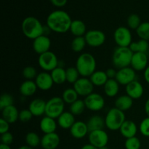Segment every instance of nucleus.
Returning <instances> with one entry per match:
<instances>
[{
  "label": "nucleus",
  "mask_w": 149,
  "mask_h": 149,
  "mask_svg": "<svg viewBox=\"0 0 149 149\" xmlns=\"http://www.w3.org/2000/svg\"><path fill=\"white\" fill-rule=\"evenodd\" d=\"M99 149H109V148H108L107 146H104V147H102V148H100Z\"/></svg>",
  "instance_id": "nucleus-54"
},
{
  "label": "nucleus",
  "mask_w": 149,
  "mask_h": 149,
  "mask_svg": "<svg viewBox=\"0 0 149 149\" xmlns=\"http://www.w3.org/2000/svg\"><path fill=\"white\" fill-rule=\"evenodd\" d=\"M128 27L132 30H137L140 25L141 24V20L139 15L137 14H131L127 18Z\"/></svg>",
  "instance_id": "nucleus-39"
},
{
  "label": "nucleus",
  "mask_w": 149,
  "mask_h": 149,
  "mask_svg": "<svg viewBox=\"0 0 149 149\" xmlns=\"http://www.w3.org/2000/svg\"><path fill=\"white\" fill-rule=\"evenodd\" d=\"M103 87L105 93L108 97H115L119 93V84L115 79H109Z\"/></svg>",
  "instance_id": "nucleus-29"
},
{
  "label": "nucleus",
  "mask_w": 149,
  "mask_h": 149,
  "mask_svg": "<svg viewBox=\"0 0 149 149\" xmlns=\"http://www.w3.org/2000/svg\"><path fill=\"white\" fill-rule=\"evenodd\" d=\"M46 103L47 102H45L43 99H33L29 104V109L31 112L33 116L39 117L43 114H45Z\"/></svg>",
  "instance_id": "nucleus-20"
},
{
  "label": "nucleus",
  "mask_w": 149,
  "mask_h": 149,
  "mask_svg": "<svg viewBox=\"0 0 149 149\" xmlns=\"http://www.w3.org/2000/svg\"><path fill=\"white\" fill-rule=\"evenodd\" d=\"M145 112L146 113L147 116L149 117V98H148V100L146 101L145 103Z\"/></svg>",
  "instance_id": "nucleus-51"
},
{
  "label": "nucleus",
  "mask_w": 149,
  "mask_h": 149,
  "mask_svg": "<svg viewBox=\"0 0 149 149\" xmlns=\"http://www.w3.org/2000/svg\"><path fill=\"white\" fill-rule=\"evenodd\" d=\"M136 78V73L132 67H126L117 71L115 79L119 84L127 86L132 81H135Z\"/></svg>",
  "instance_id": "nucleus-13"
},
{
  "label": "nucleus",
  "mask_w": 149,
  "mask_h": 149,
  "mask_svg": "<svg viewBox=\"0 0 149 149\" xmlns=\"http://www.w3.org/2000/svg\"><path fill=\"white\" fill-rule=\"evenodd\" d=\"M144 79H145L146 81L148 84H149V65L144 70V74H143Z\"/></svg>",
  "instance_id": "nucleus-49"
},
{
  "label": "nucleus",
  "mask_w": 149,
  "mask_h": 149,
  "mask_svg": "<svg viewBox=\"0 0 149 149\" xmlns=\"http://www.w3.org/2000/svg\"><path fill=\"white\" fill-rule=\"evenodd\" d=\"M41 139L37 133L34 132H28L26 135V145L31 148H34L41 145Z\"/></svg>",
  "instance_id": "nucleus-35"
},
{
  "label": "nucleus",
  "mask_w": 149,
  "mask_h": 149,
  "mask_svg": "<svg viewBox=\"0 0 149 149\" xmlns=\"http://www.w3.org/2000/svg\"><path fill=\"white\" fill-rule=\"evenodd\" d=\"M106 73L109 79H115L116 78L117 71H116L114 68H108L106 71Z\"/></svg>",
  "instance_id": "nucleus-48"
},
{
  "label": "nucleus",
  "mask_w": 149,
  "mask_h": 149,
  "mask_svg": "<svg viewBox=\"0 0 149 149\" xmlns=\"http://www.w3.org/2000/svg\"><path fill=\"white\" fill-rule=\"evenodd\" d=\"M74 89L79 95L87 97L93 93L94 85L88 77H81L74 83Z\"/></svg>",
  "instance_id": "nucleus-12"
},
{
  "label": "nucleus",
  "mask_w": 149,
  "mask_h": 149,
  "mask_svg": "<svg viewBox=\"0 0 149 149\" xmlns=\"http://www.w3.org/2000/svg\"><path fill=\"white\" fill-rule=\"evenodd\" d=\"M126 120L125 112L113 107L106 113L105 118L106 127L111 131L119 130L122 125Z\"/></svg>",
  "instance_id": "nucleus-5"
},
{
  "label": "nucleus",
  "mask_w": 149,
  "mask_h": 149,
  "mask_svg": "<svg viewBox=\"0 0 149 149\" xmlns=\"http://www.w3.org/2000/svg\"><path fill=\"white\" fill-rule=\"evenodd\" d=\"M21 29L25 36L33 40L42 35H45V26L36 17L33 16L26 17L23 20Z\"/></svg>",
  "instance_id": "nucleus-2"
},
{
  "label": "nucleus",
  "mask_w": 149,
  "mask_h": 149,
  "mask_svg": "<svg viewBox=\"0 0 149 149\" xmlns=\"http://www.w3.org/2000/svg\"><path fill=\"white\" fill-rule=\"evenodd\" d=\"M113 39L118 47H129L132 44V36L130 30L125 26H120L115 30Z\"/></svg>",
  "instance_id": "nucleus-8"
},
{
  "label": "nucleus",
  "mask_w": 149,
  "mask_h": 149,
  "mask_svg": "<svg viewBox=\"0 0 149 149\" xmlns=\"http://www.w3.org/2000/svg\"><path fill=\"white\" fill-rule=\"evenodd\" d=\"M14 103V99L11 95L8 93H4L0 97V109L1 111L8 106H13Z\"/></svg>",
  "instance_id": "nucleus-40"
},
{
  "label": "nucleus",
  "mask_w": 149,
  "mask_h": 149,
  "mask_svg": "<svg viewBox=\"0 0 149 149\" xmlns=\"http://www.w3.org/2000/svg\"><path fill=\"white\" fill-rule=\"evenodd\" d=\"M96 61L92 54H81L78 57L76 63V68L81 77H90V76L96 71Z\"/></svg>",
  "instance_id": "nucleus-3"
},
{
  "label": "nucleus",
  "mask_w": 149,
  "mask_h": 149,
  "mask_svg": "<svg viewBox=\"0 0 149 149\" xmlns=\"http://www.w3.org/2000/svg\"><path fill=\"white\" fill-rule=\"evenodd\" d=\"M87 125L90 132L98 130H103V127L106 126V124H105V119H103L101 116L98 115H94L88 119Z\"/></svg>",
  "instance_id": "nucleus-27"
},
{
  "label": "nucleus",
  "mask_w": 149,
  "mask_h": 149,
  "mask_svg": "<svg viewBox=\"0 0 149 149\" xmlns=\"http://www.w3.org/2000/svg\"><path fill=\"white\" fill-rule=\"evenodd\" d=\"M88 139L91 145L97 148H100L102 147L107 146L109 143V135L104 130H98L89 132Z\"/></svg>",
  "instance_id": "nucleus-10"
},
{
  "label": "nucleus",
  "mask_w": 149,
  "mask_h": 149,
  "mask_svg": "<svg viewBox=\"0 0 149 149\" xmlns=\"http://www.w3.org/2000/svg\"><path fill=\"white\" fill-rule=\"evenodd\" d=\"M66 71V81L74 84L79 79V73L76 67H69L65 70Z\"/></svg>",
  "instance_id": "nucleus-38"
},
{
  "label": "nucleus",
  "mask_w": 149,
  "mask_h": 149,
  "mask_svg": "<svg viewBox=\"0 0 149 149\" xmlns=\"http://www.w3.org/2000/svg\"><path fill=\"white\" fill-rule=\"evenodd\" d=\"M79 95L76 92V90L74 88H68L63 92L62 94V99L65 103L67 104H72L73 103L78 100Z\"/></svg>",
  "instance_id": "nucleus-33"
},
{
  "label": "nucleus",
  "mask_w": 149,
  "mask_h": 149,
  "mask_svg": "<svg viewBox=\"0 0 149 149\" xmlns=\"http://www.w3.org/2000/svg\"><path fill=\"white\" fill-rule=\"evenodd\" d=\"M85 109H87V108H86L84 101L82 100H80V99H78L74 103L70 105L69 108L70 112L72 114H74V116H79V115H81L84 111Z\"/></svg>",
  "instance_id": "nucleus-34"
},
{
  "label": "nucleus",
  "mask_w": 149,
  "mask_h": 149,
  "mask_svg": "<svg viewBox=\"0 0 149 149\" xmlns=\"http://www.w3.org/2000/svg\"><path fill=\"white\" fill-rule=\"evenodd\" d=\"M148 56L147 53H143V52L133 53L131 61V67L135 71H144L148 67Z\"/></svg>",
  "instance_id": "nucleus-15"
},
{
  "label": "nucleus",
  "mask_w": 149,
  "mask_h": 149,
  "mask_svg": "<svg viewBox=\"0 0 149 149\" xmlns=\"http://www.w3.org/2000/svg\"><path fill=\"white\" fill-rule=\"evenodd\" d=\"M115 107L122 111L130 110L133 105V99L131 98L127 95H124L118 97L115 100Z\"/></svg>",
  "instance_id": "nucleus-25"
},
{
  "label": "nucleus",
  "mask_w": 149,
  "mask_h": 149,
  "mask_svg": "<svg viewBox=\"0 0 149 149\" xmlns=\"http://www.w3.org/2000/svg\"><path fill=\"white\" fill-rule=\"evenodd\" d=\"M19 113L20 112L18 111L17 108L13 105L1 111V118L10 124H14L17 122V119H19Z\"/></svg>",
  "instance_id": "nucleus-22"
},
{
  "label": "nucleus",
  "mask_w": 149,
  "mask_h": 149,
  "mask_svg": "<svg viewBox=\"0 0 149 149\" xmlns=\"http://www.w3.org/2000/svg\"><path fill=\"white\" fill-rule=\"evenodd\" d=\"M54 6L57 7H62L66 4L67 0H49Z\"/></svg>",
  "instance_id": "nucleus-47"
},
{
  "label": "nucleus",
  "mask_w": 149,
  "mask_h": 149,
  "mask_svg": "<svg viewBox=\"0 0 149 149\" xmlns=\"http://www.w3.org/2000/svg\"><path fill=\"white\" fill-rule=\"evenodd\" d=\"M50 74L55 84H61L66 81V71L63 67L58 66L51 71Z\"/></svg>",
  "instance_id": "nucleus-31"
},
{
  "label": "nucleus",
  "mask_w": 149,
  "mask_h": 149,
  "mask_svg": "<svg viewBox=\"0 0 149 149\" xmlns=\"http://www.w3.org/2000/svg\"><path fill=\"white\" fill-rule=\"evenodd\" d=\"M70 31L75 37L77 36H84L87 33V27L83 21L80 20H72Z\"/></svg>",
  "instance_id": "nucleus-28"
},
{
  "label": "nucleus",
  "mask_w": 149,
  "mask_h": 149,
  "mask_svg": "<svg viewBox=\"0 0 149 149\" xmlns=\"http://www.w3.org/2000/svg\"><path fill=\"white\" fill-rule=\"evenodd\" d=\"M72 20L69 15L63 10L52 12L47 18V26L50 31L58 33H63L70 31Z\"/></svg>",
  "instance_id": "nucleus-1"
},
{
  "label": "nucleus",
  "mask_w": 149,
  "mask_h": 149,
  "mask_svg": "<svg viewBox=\"0 0 149 149\" xmlns=\"http://www.w3.org/2000/svg\"><path fill=\"white\" fill-rule=\"evenodd\" d=\"M133 52L130 47H117L114 49L112 56V63L118 70L129 67L131 64Z\"/></svg>",
  "instance_id": "nucleus-4"
},
{
  "label": "nucleus",
  "mask_w": 149,
  "mask_h": 149,
  "mask_svg": "<svg viewBox=\"0 0 149 149\" xmlns=\"http://www.w3.org/2000/svg\"><path fill=\"white\" fill-rule=\"evenodd\" d=\"M13 142V135L11 132H7L1 135V143L10 146Z\"/></svg>",
  "instance_id": "nucleus-45"
},
{
  "label": "nucleus",
  "mask_w": 149,
  "mask_h": 149,
  "mask_svg": "<svg viewBox=\"0 0 149 149\" xmlns=\"http://www.w3.org/2000/svg\"><path fill=\"white\" fill-rule=\"evenodd\" d=\"M90 79L94 86L101 87V86L105 85V84L109 80V78H108L106 71H95L90 76Z\"/></svg>",
  "instance_id": "nucleus-30"
},
{
  "label": "nucleus",
  "mask_w": 149,
  "mask_h": 149,
  "mask_svg": "<svg viewBox=\"0 0 149 149\" xmlns=\"http://www.w3.org/2000/svg\"><path fill=\"white\" fill-rule=\"evenodd\" d=\"M60 141V136L56 132L45 134L41 139V146L43 149H56Z\"/></svg>",
  "instance_id": "nucleus-18"
},
{
  "label": "nucleus",
  "mask_w": 149,
  "mask_h": 149,
  "mask_svg": "<svg viewBox=\"0 0 149 149\" xmlns=\"http://www.w3.org/2000/svg\"><path fill=\"white\" fill-rule=\"evenodd\" d=\"M75 122V116L70 111H64L58 118V125L60 127L64 130L71 129Z\"/></svg>",
  "instance_id": "nucleus-23"
},
{
  "label": "nucleus",
  "mask_w": 149,
  "mask_h": 149,
  "mask_svg": "<svg viewBox=\"0 0 149 149\" xmlns=\"http://www.w3.org/2000/svg\"><path fill=\"white\" fill-rule=\"evenodd\" d=\"M38 87L36 82L33 80H26L20 86V93L24 97L32 96L36 93Z\"/></svg>",
  "instance_id": "nucleus-26"
},
{
  "label": "nucleus",
  "mask_w": 149,
  "mask_h": 149,
  "mask_svg": "<svg viewBox=\"0 0 149 149\" xmlns=\"http://www.w3.org/2000/svg\"><path fill=\"white\" fill-rule=\"evenodd\" d=\"M81 149H99L97 148H96L95 146H94L91 145L90 143L89 144H85V145L83 146L82 147H81Z\"/></svg>",
  "instance_id": "nucleus-50"
},
{
  "label": "nucleus",
  "mask_w": 149,
  "mask_h": 149,
  "mask_svg": "<svg viewBox=\"0 0 149 149\" xmlns=\"http://www.w3.org/2000/svg\"><path fill=\"white\" fill-rule=\"evenodd\" d=\"M86 108L91 111H99L105 106V99L101 95L93 93L84 100Z\"/></svg>",
  "instance_id": "nucleus-9"
},
{
  "label": "nucleus",
  "mask_w": 149,
  "mask_h": 149,
  "mask_svg": "<svg viewBox=\"0 0 149 149\" xmlns=\"http://www.w3.org/2000/svg\"><path fill=\"white\" fill-rule=\"evenodd\" d=\"M38 63L44 71H52L59 65V61L56 55L51 51L45 52L39 56Z\"/></svg>",
  "instance_id": "nucleus-7"
},
{
  "label": "nucleus",
  "mask_w": 149,
  "mask_h": 149,
  "mask_svg": "<svg viewBox=\"0 0 149 149\" xmlns=\"http://www.w3.org/2000/svg\"><path fill=\"white\" fill-rule=\"evenodd\" d=\"M17 149H33V148H31V147L29 146L25 145V146H22L19 147V148Z\"/></svg>",
  "instance_id": "nucleus-53"
},
{
  "label": "nucleus",
  "mask_w": 149,
  "mask_h": 149,
  "mask_svg": "<svg viewBox=\"0 0 149 149\" xmlns=\"http://www.w3.org/2000/svg\"><path fill=\"white\" fill-rule=\"evenodd\" d=\"M148 55L149 56V49H148Z\"/></svg>",
  "instance_id": "nucleus-55"
},
{
  "label": "nucleus",
  "mask_w": 149,
  "mask_h": 149,
  "mask_svg": "<svg viewBox=\"0 0 149 149\" xmlns=\"http://www.w3.org/2000/svg\"><path fill=\"white\" fill-rule=\"evenodd\" d=\"M35 82L38 89L42 91H47L50 90L55 84L51 77V74L47 71H43L38 74L37 77L35 79Z\"/></svg>",
  "instance_id": "nucleus-16"
},
{
  "label": "nucleus",
  "mask_w": 149,
  "mask_h": 149,
  "mask_svg": "<svg viewBox=\"0 0 149 149\" xmlns=\"http://www.w3.org/2000/svg\"><path fill=\"white\" fill-rule=\"evenodd\" d=\"M86 42L91 47H99L106 42V35L100 30H90L84 35Z\"/></svg>",
  "instance_id": "nucleus-11"
},
{
  "label": "nucleus",
  "mask_w": 149,
  "mask_h": 149,
  "mask_svg": "<svg viewBox=\"0 0 149 149\" xmlns=\"http://www.w3.org/2000/svg\"><path fill=\"white\" fill-rule=\"evenodd\" d=\"M140 132L145 137H149V117L147 116L140 124Z\"/></svg>",
  "instance_id": "nucleus-43"
},
{
  "label": "nucleus",
  "mask_w": 149,
  "mask_h": 149,
  "mask_svg": "<svg viewBox=\"0 0 149 149\" xmlns=\"http://www.w3.org/2000/svg\"><path fill=\"white\" fill-rule=\"evenodd\" d=\"M33 116V114L29 109H23L19 113V120L23 123H26L29 122Z\"/></svg>",
  "instance_id": "nucleus-44"
},
{
  "label": "nucleus",
  "mask_w": 149,
  "mask_h": 149,
  "mask_svg": "<svg viewBox=\"0 0 149 149\" xmlns=\"http://www.w3.org/2000/svg\"><path fill=\"white\" fill-rule=\"evenodd\" d=\"M86 45L84 36H77L71 42V49L75 52H80L84 49Z\"/></svg>",
  "instance_id": "nucleus-36"
},
{
  "label": "nucleus",
  "mask_w": 149,
  "mask_h": 149,
  "mask_svg": "<svg viewBox=\"0 0 149 149\" xmlns=\"http://www.w3.org/2000/svg\"><path fill=\"white\" fill-rule=\"evenodd\" d=\"M70 133L73 138L76 139H81L84 138L87 133H89L87 123L82 121H76L70 129Z\"/></svg>",
  "instance_id": "nucleus-19"
},
{
  "label": "nucleus",
  "mask_w": 149,
  "mask_h": 149,
  "mask_svg": "<svg viewBox=\"0 0 149 149\" xmlns=\"http://www.w3.org/2000/svg\"><path fill=\"white\" fill-rule=\"evenodd\" d=\"M126 149H140L141 147V141L136 136L126 139L125 143Z\"/></svg>",
  "instance_id": "nucleus-41"
},
{
  "label": "nucleus",
  "mask_w": 149,
  "mask_h": 149,
  "mask_svg": "<svg viewBox=\"0 0 149 149\" xmlns=\"http://www.w3.org/2000/svg\"><path fill=\"white\" fill-rule=\"evenodd\" d=\"M119 132L124 138L127 139L136 135L138 132V127L133 121L125 120L119 129Z\"/></svg>",
  "instance_id": "nucleus-21"
},
{
  "label": "nucleus",
  "mask_w": 149,
  "mask_h": 149,
  "mask_svg": "<svg viewBox=\"0 0 149 149\" xmlns=\"http://www.w3.org/2000/svg\"><path fill=\"white\" fill-rule=\"evenodd\" d=\"M65 102L61 97H53L46 103L45 115L53 119H58L64 112Z\"/></svg>",
  "instance_id": "nucleus-6"
},
{
  "label": "nucleus",
  "mask_w": 149,
  "mask_h": 149,
  "mask_svg": "<svg viewBox=\"0 0 149 149\" xmlns=\"http://www.w3.org/2000/svg\"><path fill=\"white\" fill-rule=\"evenodd\" d=\"M0 149H11L10 146L5 145V144H0Z\"/></svg>",
  "instance_id": "nucleus-52"
},
{
  "label": "nucleus",
  "mask_w": 149,
  "mask_h": 149,
  "mask_svg": "<svg viewBox=\"0 0 149 149\" xmlns=\"http://www.w3.org/2000/svg\"><path fill=\"white\" fill-rule=\"evenodd\" d=\"M10 125V124L7 122L6 120H4L3 118L0 119V134L1 135L5 133V132H9Z\"/></svg>",
  "instance_id": "nucleus-46"
},
{
  "label": "nucleus",
  "mask_w": 149,
  "mask_h": 149,
  "mask_svg": "<svg viewBox=\"0 0 149 149\" xmlns=\"http://www.w3.org/2000/svg\"><path fill=\"white\" fill-rule=\"evenodd\" d=\"M39 127L42 132L45 134L52 133V132H55L57 129V122L53 118L45 116L41 120Z\"/></svg>",
  "instance_id": "nucleus-24"
},
{
  "label": "nucleus",
  "mask_w": 149,
  "mask_h": 149,
  "mask_svg": "<svg viewBox=\"0 0 149 149\" xmlns=\"http://www.w3.org/2000/svg\"><path fill=\"white\" fill-rule=\"evenodd\" d=\"M51 40L47 35H42L33 41L32 47L35 52L39 55L49 51Z\"/></svg>",
  "instance_id": "nucleus-14"
},
{
  "label": "nucleus",
  "mask_w": 149,
  "mask_h": 149,
  "mask_svg": "<svg viewBox=\"0 0 149 149\" xmlns=\"http://www.w3.org/2000/svg\"><path fill=\"white\" fill-rule=\"evenodd\" d=\"M133 53L135 52H143V53H148L149 49V42L140 39L138 42H132L130 46L129 47Z\"/></svg>",
  "instance_id": "nucleus-32"
},
{
  "label": "nucleus",
  "mask_w": 149,
  "mask_h": 149,
  "mask_svg": "<svg viewBox=\"0 0 149 149\" xmlns=\"http://www.w3.org/2000/svg\"><path fill=\"white\" fill-rule=\"evenodd\" d=\"M136 33L140 39L149 42V22L141 23L139 27L137 29Z\"/></svg>",
  "instance_id": "nucleus-37"
},
{
  "label": "nucleus",
  "mask_w": 149,
  "mask_h": 149,
  "mask_svg": "<svg viewBox=\"0 0 149 149\" xmlns=\"http://www.w3.org/2000/svg\"><path fill=\"white\" fill-rule=\"evenodd\" d=\"M125 92L128 96L133 100H138L143 96L144 89L140 81L135 80L125 86Z\"/></svg>",
  "instance_id": "nucleus-17"
},
{
  "label": "nucleus",
  "mask_w": 149,
  "mask_h": 149,
  "mask_svg": "<svg viewBox=\"0 0 149 149\" xmlns=\"http://www.w3.org/2000/svg\"><path fill=\"white\" fill-rule=\"evenodd\" d=\"M22 74L26 80H33V79H36L38 75L36 68L33 66H26L23 70Z\"/></svg>",
  "instance_id": "nucleus-42"
}]
</instances>
